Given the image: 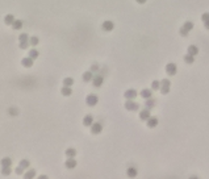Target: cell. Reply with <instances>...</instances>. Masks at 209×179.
<instances>
[{
    "label": "cell",
    "mask_w": 209,
    "mask_h": 179,
    "mask_svg": "<svg viewBox=\"0 0 209 179\" xmlns=\"http://www.w3.org/2000/svg\"><path fill=\"white\" fill-rule=\"evenodd\" d=\"M101 131H103V125L100 124V123H92V125H91V132H92L93 134L101 133Z\"/></svg>",
    "instance_id": "cell-4"
},
{
    "label": "cell",
    "mask_w": 209,
    "mask_h": 179,
    "mask_svg": "<svg viewBox=\"0 0 209 179\" xmlns=\"http://www.w3.org/2000/svg\"><path fill=\"white\" fill-rule=\"evenodd\" d=\"M136 1L140 3V4H145V3H146V0H136Z\"/></svg>",
    "instance_id": "cell-39"
},
{
    "label": "cell",
    "mask_w": 209,
    "mask_h": 179,
    "mask_svg": "<svg viewBox=\"0 0 209 179\" xmlns=\"http://www.w3.org/2000/svg\"><path fill=\"white\" fill-rule=\"evenodd\" d=\"M29 45H30L29 41H22V42H20V49H26Z\"/></svg>",
    "instance_id": "cell-34"
},
{
    "label": "cell",
    "mask_w": 209,
    "mask_h": 179,
    "mask_svg": "<svg viewBox=\"0 0 209 179\" xmlns=\"http://www.w3.org/2000/svg\"><path fill=\"white\" fill-rule=\"evenodd\" d=\"M141 96L144 97V99H149V97H151V91L150 90H142Z\"/></svg>",
    "instance_id": "cell-21"
},
{
    "label": "cell",
    "mask_w": 209,
    "mask_h": 179,
    "mask_svg": "<svg viewBox=\"0 0 209 179\" xmlns=\"http://www.w3.org/2000/svg\"><path fill=\"white\" fill-rule=\"evenodd\" d=\"M8 113L12 115V116H16L19 112H17V109H16V108H9V109H8Z\"/></svg>",
    "instance_id": "cell-35"
},
{
    "label": "cell",
    "mask_w": 209,
    "mask_h": 179,
    "mask_svg": "<svg viewBox=\"0 0 209 179\" xmlns=\"http://www.w3.org/2000/svg\"><path fill=\"white\" fill-rule=\"evenodd\" d=\"M146 121H147V127L149 128H155L158 125V119L157 117H149Z\"/></svg>",
    "instance_id": "cell-11"
},
{
    "label": "cell",
    "mask_w": 209,
    "mask_h": 179,
    "mask_svg": "<svg viewBox=\"0 0 209 179\" xmlns=\"http://www.w3.org/2000/svg\"><path fill=\"white\" fill-rule=\"evenodd\" d=\"M125 108L128 111H137L140 105H138V103H134V101H132V99H129V101L125 103Z\"/></svg>",
    "instance_id": "cell-5"
},
{
    "label": "cell",
    "mask_w": 209,
    "mask_h": 179,
    "mask_svg": "<svg viewBox=\"0 0 209 179\" xmlns=\"http://www.w3.org/2000/svg\"><path fill=\"white\" fill-rule=\"evenodd\" d=\"M184 61H185V63H193V61H195V58H193V55H191V54H187L184 57Z\"/></svg>",
    "instance_id": "cell-30"
},
{
    "label": "cell",
    "mask_w": 209,
    "mask_h": 179,
    "mask_svg": "<svg viewBox=\"0 0 209 179\" xmlns=\"http://www.w3.org/2000/svg\"><path fill=\"white\" fill-rule=\"evenodd\" d=\"M128 175L130 176V178H134V176L137 175V169L136 167H129L128 169Z\"/></svg>",
    "instance_id": "cell-22"
},
{
    "label": "cell",
    "mask_w": 209,
    "mask_h": 179,
    "mask_svg": "<svg viewBox=\"0 0 209 179\" xmlns=\"http://www.w3.org/2000/svg\"><path fill=\"white\" fill-rule=\"evenodd\" d=\"M93 79V75H92V71H87L83 74V80L84 82H89V80Z\"/></svg>",
    "instance_id": "cell-18"
},
{
    "label": "cell",
    "mask_w": 209,
    "mask_h": 179,
    "mask_svg": "<svg viewBox=\"0 0 209 179\" xmlns=\"http://www.w3.org/2000/svg\"><path fill=\"white\" fill-rule=\"evenodd\" d=\"M201 20H202V21H206V20H209V13H208V12H205V13H202V16H201Z\"/></svg>",
    "instance_id": "cell-37"
},
{
    "label": "cell",
    "mask_w": 209,
    "mask_h": 179,
    "mask_svg": "<svg viewBox=\"0 0 209 179\" xmlns=\"http://www.w3.org/2000/svg\"><path fill=\"white\" fill-rule=\"evenodd\" d=\"M72 84H74V79H72V78H66V79H63V86L71 87Z\"/></svg>",
    "instance_id": "cell-26"
},
{
    "label": "cell",
    "mask_w": 209,
    "mask_h": 179,
    "mask_svg": "<svg viewBox=\"0 0 209 179\" xmlns=\"http://www.w3.org/2000/svg\"><path fill=\"white\" fill-rule=\"evenodd\" d=\"M34 175H36V171L34 170H29V171L26 172L24 175V178L25 179H30V178H34Z\"/></svg>",
    "instance_id": "cell-27"
},
{
    "label": "cell",
    "mask_w": 209,
    "mask_h": 179,
    "mask_svg": "<svg viewBox=\"0 0 209 179\" xmlns=\"http://www.w3.org/2000/svg\"><path fill=\"white\" fill-rule=\"evenodd\" d=\"M15 171H16V174H17V175H21V174L24 172V169H22L21 166H19V167H17L16 170H15Z\"/></svg>",
    "instance_id": "cell-36"
},
{
    "label": "cell",
    "mask_w": 209,
    "mask_h": 179,
    "mask_svg": "<svg viewBox=\"0 0 209 179\" xmlns=\"http://www.w3.org/2000/svg\"><path fill=\"white\" fill-rule=\"evenodd\" d=\"M92 123H93L92 115H87V116L83 119V124L86 125V127H91V125H92Z\"/></svg>",
    "instance_id": "cell-12"
},
{
    "label": "cell",
    "mask_w": 209,
    "mask_h": 179,
    "mask_svg": "<svg viewBox=\"0 0 209 179\" xmlns=\"http://www.w3.org/2000/svg\"><path fill=\"white\" fill-rule=\"evenodd\" d=\"M170 86H171L170 80L163 79V80H162V83H161V92L163 93V95L168 93V91H170Z\"/></svg>",
    "instance_id": "cell-3"
},
{
    "label": "cell",
    "mask_w": 209,
    "mask_h": 179,
    "mask_svg": "<svg viewBox=\"0 0 209 179\" xmlns=\"http://www.w3.org/2000/svg\"><path fill=\"white\" fill-rule=\"evenodd\" d=\"M61 92H62V95H63V96H70V95L72 93L71 87H69V86H63V87H62V90H61Z\"/></svg>",
    "instance_id": "cell-13"
},
{
    "label": "cell",
    "mask_w": 209,
    "mask_h": 179,
    "mask_svg": "<svg viewBox=\"0 0 209 179\" xmlns=\"http://www.w3.org/2000/svg\"><path fill=\"white\" fill-rule=\"evenodd\" d=\"M65 165H66V167H67V169H74V167L76 166V161L74 158H69L67 161H66Z\"/></svg>",
    "instance_id": "cell-15"
},
{
    "label": "cell",
    "mask_w": 209,
    "mask_h": 179,
    "mask_svg": "<svg viewBox=\"0 0 209 179\" xmlns=\"http://www.w3.org/2000/svg\"><path fill=\"white\" fill-rule=\"evenodd\" d=\"M149 117H150V111L146 108V109L144 111H141V113H140V119L141 120H147Z\"/></svg>",
    "instance_id": "cell-14"
},
{
    "label": "cell",
    "mask_w": 209,
    "mask_h": 179,
    "mask_svg": "<svg viewBox=\"0 0 209 179\" xmlns=\"http://www.w3.org/2000/svg\"><path fill=\"white\" fill-rule=\"evenodd\" d=\"M204 25H205V28H206V29H209V20L204 21Z\"/></svg>",
    "instance_id": "cell-38"
},
{
    "label": "cell",
    "mask_w": 209,
    "mask_h": 179,
    "mask_svg": "<svg viewBox=\"0 0 209 179\" xmlns=\"http://www.w3.org/2000/svg\"><path fill=\"white\" fill-rule=\"evenodd\" d=\"M21 65L24 67H32L33 66V59L30 57H26V58H22L21 59Z\"/></svg>",
    "instance_id": "cell-8"
},
{
    "label": "cell",
    "mask_w": 209,
    "mask_h": 179,
    "mask_svg": "<svg viewBox=\"0 0 209 179\" xmlns=\"http://www.w3.org/2000/svg\"><path fill=\"white\" fill-rule=\"evenodd\" d=\"M92 84H93V87H100L101 84H103V76H101V75H96L95 78L92 79Z\"/></svg>",
    "instance_id": "cell-9"
},
{
    "label": "cell",
    "mask_w": 209,
    "mask_h": 179,
    "mask_svg": "<svg viewBox=\"0 0 209 179\" xmlns=\"http://www.w3.org/2000/svg\"><path fill=\"white\" fill-rule=\"evenodd\" d=\"M11 166H3V169H1V174L3 175H9L11 174Z\"/></svg>",
    "instance_id": "cell-24"
},
{
    "label": "cell",
    "mask_w": 209,
    "mask_h": 179,
    "mask_svg": "<svg viewBox=\"0 0 209 179\" xmlns=\"http://www.w3.org/2000/svg\"><path fill=\"white\" fill-rule=\"evenodd\" d=\"M38 55L40 54H38V52L36 50V49H30V50H29V57H30L32 59H36Z\"/></svg>",
    "instance_id": "cell-23"
},
{
    "label": "cell",
    "mask_w": 209,
    "mask_h": 179,
    "mask_svg": "<svg viewBox=\"0 0 209 179\" xmlns=\"http://www.w3.org/2000/svg\"><path fill=\"white\" fill-rule=\"evenodd\" d=\"M96 69H97V66H92V67H91V71H96Z\"/></svg>",
    "instance_id": "cell-40"
},
{
    "label": "cell",
    "mask_w": 209,
    "mask_h": 179,
    "mask_svg": "<svg viewBox=\"0 0 209 179\" xmlns=\"http://www.w3.org/2000/svg\"><path fill=\"white\" fill-rule=\"evenodd\" d=\"M38 42H40V40H38V37H30L29 38V44L32 45V46H36V45H38Z\"/></svg>",
    "instance_id": "cell-28"
},
{
    "label": "cell",
    "mask_w": 209,
    "mask_h": 179,
    "mask_svg": "<svg viewBox=\"0 0 209 179\" xmlns=\"http://www.w3.org/2000/svg\"><path fill=\"white\" fill-rule=\"evenodd\" d=\"M75 154H76V150H75V149L70 148V149H67V150H66V155H67L69 158H74V157H75Z\"/></svg>",
    "instance_id": "cell-20"
},
{
    "label": "cell",
    "mask_w": 209,
    "mask_h": 179,
    "mask_svg": "<svg viewBox=\"0 0 209 179\" xmlns=\"http://www.w3.org/2000/svg\"><path fill=\"white\" fill-rule=\"evenodd\" d=\"M113 28H114L113 21H104V23H103V29L105 32H110Z\"/></svg>",
    "instance_id": "cell-7"
},
{
    "label": "cell",
    "mask_w": 209,
    "mask_h": 179,
    "mask_svg": "<svg viewBox=\"0 0 209 179\" xmlns=\"http://www.w3.org/2000/svg\"><path fill=\"white\" fill-rule=\"evenodd\" d=\"M192 28H193V23H191V21L184 23V25H183L182 29H180V34H182L183 37H185V36L188 34V32L192 30Z\"/></svg>",
    "instance_id": "cell-1"
},
{
    "label": "cell",
    "mask_w": 209,
    "mask_h": 179,
    "mask_svg": "<svg viewBox=\"0 0 209 179\" xmlns=\"http://www.w3.org/2000/svg\"><path fill=\"white\" fill-rule=\"evenodd\" d=\"M176 70H178V67H176L175 63H168V65L166 66V72H167L168 75H175V74H176Z\"/></svg>",
    "instance_id": "cell-6"
},
{
    "label": "cell",
    "mask_w": 209,
    "mask_h": 179,
    "mask_svg": "<svg viewBox=\"0 0 209 179\" xmlns=\"http://www.w3.org/2000/svg\"><path fill=\"white\" fill-rule=\"evenodd\" d=\"M188 54L193 55V57H195L196 54H199V49H197V46H195V45H189V48H188Z\"/></svg>",
    "instance_id": "cell-16"
},
{
    "label": "cell",
    "mask_w": 209,
    "mask_h": 179,
    "mask_svg": "<svg viewBox=\"0 0 209 179\" xmlns=\"http://www.w3.org/2000/svg\"><path fill=\"white\" fill-rule=\"evenodd\" d=\"M29 161L28 159H22V161H20V166L22 167V169H26V167H29Z\"/></svg>",
    "instance_id": "cell-31"
},
{
    "label": "cell",
    "mask_w": 209,
    "mask_h": 179,
    "mask_svg": "<svg viewBox=\"0 0 209 179\" xmlns=\"http://www.w3.org/2000/svg\"><path fill=\"white\" fill-rule=\"evenodd\" d=\"M20 42H22V41H28L29 40V36L26 34V33H22V34H20Z\"/></svg>",
    "instance_id": "cell-33"
},
{
    "label": "cell",
    "mask_w": 209,
    "mask_h": 179,
    "mask_svg": "<svg viewBox=\"0 0 209 179\" xmlns=\"http://www.w3.org/2000/svg\"><path fill=\"white\" fill-rule=\"evenodd\" d=\"M12 165V159L8 158V157H5V158L1 159V166H11Z\"/></svg>",
    "instance_id": "cell-25"
},
{
    "label": "cell",
    "mask_w": 209,
    "mask_h": 179,
    "mask_svg": "<svg viewBox=\"0 0 209 179\" xmlns=\"http://www.w3.org/2000/svg\"><path fill=\"white\" fill-rule=\"evenodd\" d=\"M124 96L126 97V99H134V97L137 96V91L136 90H128V91H125Z\"/></svg>",
    "instance_id": "cell-10"
},
{
    "label": "cell",
    "mask_w": 209,
    "mask_h": 179,
    "mask_svg": "<svg viewBox=\"0 0 209 179\" xmlns=\"http://www.w3.org/2000/svg\"><path fill=\"white\" fill-rule=\"evenodd\" d=\"M15 20H16V19H15L13 15H7V16H5V19H4V23H5L7 25H12Z\"/></svg>",
    "instance_id": "cell-17"
},
{
    "label": "cell",
    "mask_w": 209,
    "mask_h": 179,
    "mask_svg": "<svg viewBox=\"0 0 209 179\" xmlns=\"http://www.w3.org/2000/svg\"><path fill=\"white\" fill-rule=\"evenodd\" d=\"M12 28H13V29H16V30L21 29V28H22V21H21V20H15L13 24H12Z\"/></svg>",
    "instance_id": "cell-19"
},
{
    "label": "cell",
    "mask_w": 209,
    "mask_h": 179,
    "mask_svg": "<svg viewBox=\"0 0 209 179\" xmlns=\"http://www.w3.org/2000/svg\"><path fill=\"white\" fill-rule=\"evenodd\" d=\"M86 101H87V105L95 107L96 104H97V101H99V97L96 96L95 93H91V95H88V96L86 97Z\"/></svg>",
    "instance_id": "cell-2"
},
{
    "label": "cell",
    "mask_w": 209,
    "mask_h": 179,
    "mask_svg": "<svg viewBox=\"0 0 209 179\" xmlns=\"http://www.w3.org/2000/svg\"><path fill=\"white\" fill-rule=\"evenodd\" d=\"M151 88L153 90H159L161 88V83L158 82V80H154V82L151 83Z\"/></svg>",
    "instance_id": "cell-32"
},
{
    "label": "cell",
    "mask_w": 209,
    "mask_h": 179,
    "mask_svg": "<svg viewBox=\"0 0 209 179\" xmlns=\"http://www.w3.org/2000/svg\"><path fill=\"white\" fill-rule=\"evenodd\" d=\"M154 105H155V100H153V99H150V97H149L147 101H146V108H147V109H150V108H153Z\"/></svg>",
    "instance_id": "cell-29"
}]
</instances>
